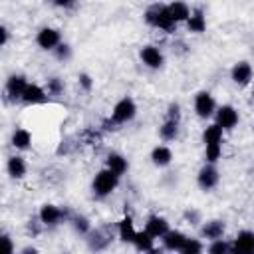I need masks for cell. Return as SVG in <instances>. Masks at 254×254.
<instances>
[{
  "mask_svg": "<svg viewBox=\"0 0 254 254\" xmlns=\"http://www.w3.org/2000/svg\"><path fill=\"white\" fill-rule=\"evenodd\" d=\"M230 79L236 87H248L254 81V67L248 60H240L230 67Z\"/></svg>",
  "mask_w": 254,
  "mask_h": 254,
  "instance_id": "10",
  "label": "cell"
},
{
  "mask_svg": "<svg viewBox=\"0 0 254 254\" xmlns=\"http://www.w3.org/2000/svg\"><path fill=\"white\" fill-rule=\"evenodd\" d=\"M139 60H141V64H143L145 67H149V69H161V67L165 65V56H163V52H161L157 46H153V44H147V46H143V48L139 50Z\"/></svg>",
  "mask_w": 254,
  "mask_h": 254,
  "instance_id": "11",
  "label": "cell"
},
{
  "mask_svg": "<svg viewBox=\"0 0 254 254\" xmlns=\"http://www.w3.org/2000/svg\"><path fill=\"white\" fill-rule=\"evenodd\" d=\"M206 252H210V254H230L232 252V240H226V238L210 240L208 246H206Z\"/></svg>",
  "mask_w": 254,
  "mask_h": 254,
  "instance_id": "29",
  "label": "cell"
},
{
  "mask_svg": "<svg viewBox=\"0 0 254 254\" xmlns=\"http://www.w3.org/2000/svg\"><path fill=\"white\" fill-rule=\"evenodd\" d=\"M67 222H69L71 230H73L77 236H87V234L91 232V228H93L91 220H89L85 214H71Z\"/></svg>",
  "mask_w": 254,
  "mask_h": 254,
  "instance_id": "26",
  "label": "cell"
},
{
  "mask_svg": "<svg viewBox=\"0 0 254 254\" xmlns=\"http://www.w3.org/2000/svg\"><path fill=\"white\" fill-rule=\"evenodd\" d=\"M212 119H214V123L220 125L224 131H232V129H236L238 123H240V113H238V109H236L234 105L222 103V105L216 107V113H214Z\"/></svg>",
  "mask_w": 254,
  "mask_h": 254,
  "instance_id": "7",
  "label": "cell"
},
{
  "mask_svg": "<svg viewBox=\"0 0 254 254\" xmlns=\"http://www.w3.org/2000/svg\"><path fill=\"white\" fill-rule=\"evenodd\" d=\"M6 173H8V177H10L12 181L24 179L26 173H28V163H26V159H24L22 155H10V157L6 159Z\"/></svg>",
  "mask_w": 254,
  "mask_h": 254,
  "instance_id": "18",
  "label": "cell"
},
{
  "mask_svg": "<svg viewBox=\"0 0 254 254\" xmlns=\"http://www.w3.org/2000/svg\"><path fill=\"white\" fill-rule=\"evenodd\" d=\"M218 183H220V173H218L216 165L214 163H204L198 169V173H196V185H198V189L204 190V192H210V190H214L218 187Z\"/></svg>",
  "mask_w": 254,
  "mask_h": 254,
  "instance_id": "8",
  "label": "cell"
},
{
  "mask_svg": "<svg viewBox=\"0 0 254 254\" xmlns=\"http://www.w3.org/2000/svg\"><path fill=\"white\" fill-rule=\"evenodd\" d=\"M202 250H206L204 242H202L200 238H190V236H189L181 252H183V254H198V252H202Z\"/></svg>",
  "mask_w": 254,
  "mask_h": 254,
  "instance_id": "32",
  "label": "cell"
},
{
  "mask_svg": "<svg viewBox=\"0 0 254 254\" xmlns=\"http://www.w3.org/2000/svg\"><path fill=\"white\" fill-rule=\"evenodd\" d=\"M222 159V143L204 145V163H218Z\"/></svg>",
  "mask_w": 254,
  "mask_h": 254,
  "instance_id": "31",
  "label": "cell"
},
{
  "mask_svg": "<svg viewBox=\"0 0 254 254\" xmlns=\"http://www.w3.org/2000/svg\"><path fill=\"white\" fill-rule=\"evenodd\" d=\"M216 107H218V103H216V99H214V95L210 91L200 89V91L194 93V97H192V109H194V113H196L198 119H202V121L212 119L214 113H216Z\"/></svg>",
  "mask_w": 254,
  "mask_h": 254,
  "instance_id": "5",
  "label": "cell"
},
{
  "mask_svg": "<svg viewBox=\"0 0 254 254\" xmlns=\"http://www.w3.org/2000/svg\"><path fill=\"white\" fill-rule=\"evenodd\" d=\"M28 83L30 81H28V77L24 73H20V71L10 73L6 77V83H4V97L8 101H14V103L16 101H22V95H24Z\"/></svg>",
  "mask_w": 254,
  "mask_h": 254,
  "instance_id": "6",
  "label": "cell"
},
{
  "mask_svg": "<svg viewBox=\"0 0 254 254\" xmlns=\"http://www.w3.org/2000/svg\"><path fill=\"white\" fill-rule=\"evenodd\" d=\"M10 145L16 151H28L32 147V133L26 127H16L10 135Z\"/></svg>",
  "mask_w": 254,
  "mask_h": 254,
  "instance_id": "23",
  "label": "cell"
},
{
  "mask_svg": "<svg viewBox=\"0 0 254 254\" xmlns=\"http://www.w3.org/2000/svg\"><path fill=\"white\" fill-rule=\"evenodd\" d=\"M167 6H169V14H171V18H173L177 24H185L187 18L190 16V10H192L185 0H173V2L167 4Z\"/></svg>",
  "mask_w": 254,
  "mask_h": 254,
  "instance_id": "24",
  "label": "cell"
},
{
  "mask_svg": "<svg viewBox=\"0 0 254 254\" xmlns=\"http://www.w3.org/2000/svg\"><path fill=\"white\" fill-rule=\"evenodd\" d=\"M185 26H187V30L192 32V34H204V32H206V14H204V10H202L200 6L192 8V10H190V16H189L187 22H185Z\"/></svg>",
  "mask_w": 254,
  "mask_h": 254,
  "instance_id": "19",
  "label": "cell"
},
{
  "mask_svg": "<svg viewBox=\"0 0 254 254\" xmlns=\"http://www.w3.org/2000/svg\"><path fill=\"white\" fill-rule=\"evenodd\" d=\"M105 167L111 169L115 175L123 177V175L129 171V161H127L125 155H121V153H117V151H111V153H107V157H105Z\"/></svg>",
  "mask_w": 254,
  "mask_h": 254,
  "instance_id": "22",
  "label": "cell"
},
{
  "mask_svg": "<svg viewBox=\"0 0 254 254\" xmlns=\"http://www.w3.org/2000/svg\"><path fill=\"white\" fill-rule=\"evenodd\" d=\"M10 38H12L10 28H8L6 24H2V26H0V48H6L8 42H10Z\"/></svg>",
  "mask_w": 254,
  "mask_h": 254,
  "instance_id": "39",
  "label": "cell"
},
{
  "mask_svg": "<svg viewBox=\"0 0 254 254\" xmlns=\"http://www.w3.org/2000/svg\"><path fill=\"white\" fill-rule=\"evenodd\" d=\"M50 93L46 87H42L40 83H34L30 81L24 95H22V103L24 105H44V103H50Z\"/></svg>",
  "mask_w": 254,
  "mask_h": 254,
  "instance_id": "13",
  "label": "cell"
},
{
  "mask_svg": "<svg viewBox=\"0 0 254 254\" xmlns=\"http://www.w3.org/2000/svg\"><path fill=\"white\" fill-rule=\"evenodd\" d=\"M198 234L204 240H216V238H224L226 236V222L220 218H210V220H202V224L198 226Z\"/></svg>",
  "mask_w": 254,
  "mask_h": 254,
  "instance_id": "12",
  "label": "cell"
},
{
  "mask_svg": "<svg viewBox=\"0 0 254 254\" xmlns=\"http://www.w3.org/2000/svg\"><path fill=\"white\" fill-rule=\"evenodd\" d=\"M2 238H4V242H6V250L12 254V252H16V246H14V242H12V236H10V232H2Z\"/></svg>",
  "mask_w": 254,
  "mask_h": 254,
  "instance_id": "40",
  "label": "cell"
},
{
  "mask_svg": "<svg viewBox=\"0 0 254 254\" xmlns=\"http://www.w3.org/2000/svg\"><path fill=\"white\" fill-rule=\"evenodd\" d=\"M149 159H151V163H153L157 169H165V167H169V165L173 163L175 157H173V149H171L169 145H157V147L151 149Z\"/></svg>",
  "mask_w": 254,
  "mask_h": 254,
  "instance_id": "20",
  "label": "cell"
},
{
  "mask_svg": "<svg viewBox=\"0 0 254 254\" xmlns=\"http://www.w3.org/2000/svg\"><path fill=\"white\" fill-rule=\"evenodd\" d=\"M117 238L123 242V244H133L135 236H137V228H135V222H133V216L131 214H125L117 220Z\"/></svg>",
  "mask_w": 254,
  "mask_h": 254,
  "instance_id": "16",
  "label": "cell"
},
{
  "mask_svg": "<svg viewBox=\"0 0 254 254\" xmlns=\"http://www.w3.org/2000/svg\"><path fill=\"white\" fill-rule=\"evenodd\" d=\"M113 236L105 230V228H91V232L85 236V242H87V248L89 250H105L109 244H111Z\"/></svg>",
  "mask_w": 254,
  "mask_h": 254,
  "instance_id": "17",
  "label": "cell"
},
{
  "mask_svg": "<svg viewBox=\"0 0 254 254\" xmlns=\"http://www.w3.org/2000/svg\"><path fill=\"white\" fill-rule=\"evenodd\" d=\"M77 85H79L83 91H91L93 85H95V79H93L87 71H79V73H77Z\"/></svg>",
  "mask_w": 254,
  "mask_h": 254,
  "instance_id": "35",
  "label": "cell"
},
{
  "mask_svg": "<svg viewBox=\"0 0 254 254\" xmlns=\"http://www.w3.org/2000/svg\"><path fill=\"white\" fill-rule=\"evenodd\" d=\"M181 117H183L181 105H179L177 101L169 103V107H167V111H165V119H173V121H179V123H181Z\"/></svg>",
  "mask_w": 254,
  "mask_h": 254,
  "instance_id": "36",
  "label": "cell"
},
{
  "mask_svg": "<svg viewBox=\"0 0 254 254\" xmlns=\"http://www.w3.org/2000/svg\"><path fill=\"white\" fill-rule=\"evenodd\" d=\"M119 181L121 177L115 175L111 169L103 167L99 169L95 175H93V181H91V192L95 198H107L109 194H113L119 187Z\"/></svg>",
  "mask_w": 254,
  "mask_h": 254,
  "instance_id": "3",
  "label": "cell"
},
{
  "mask_svg": "<svg viewBox=\"0 0 254 254\" xmlns=\"http://www.w3.org/2000/svg\"><path fill=\"white\" fill-rule=\"evenodd\" d=\"M79 139H81V143H85V145H99V143H101V133H99L97 129L87 127V129L81 131Z\"/></svg>",
  "mask_w": 254,
  "mask_h": 254,
  "instance_id": "34",
  "label": "cell"
},
{
  "mask_svg": "<svg viewBox=\"0 0 254 254\" xmlns=\"http://www.w3.org/2000/svg\"><path fill=\"white\" fill-rule=\"evenodd\" d=\"M20 252H22V254H30V252H32V254H36V252H38V248H36V246H24Z\"/></svg>",
  "mask_w": 254,
  "mask_h": 254,
  "instance_id": "41",
  "label": "cell"
},
{
  "mask_svg": "<svg viewBox=\"0 0 254 254\" xmlns=\"http://www.w3.org/2000/svg\"><path fill=\"white\" fill-rule=\"evenodd\" d=\"M143 20H145L147 26L157 28V30H163V32H169V34L175 32V28H177V22L171 18L167 4H151L143 12Z\"/></svg>",
  "mask_w": 254,
  "mask_h": 254,
  "instance_id": "2",
  "label": "cell"
},
{
  "mask_svg": "<svg viewBox=\"0 0 254 254\" xmlns=\"http://www.w3.org/2000/svg\"><path fill=\"white\" fill-rule=\"evenodd\" d=\"M232 252L234 254H254V230H238L232 238Z\"/></svg>",
  "mask_w": 254,
  "mask_h": 254,
  "instance_id": "14",
  "label": "cell"
},
{
  "mask_svg": "<svg viewBox=\"0 0 254 254\" xmlns=\"http://www.w3.org/2000/svg\"><path fill=\"white\" fill-rule=\"evenodd\" d=\"M155 236H151L145 228L143 230H137V236L133 240V248L137 252H155Z\"/></svg>",
  "mask_w": 254,
  "mask_h": 254,
  "instance_id": "27",
  "label": "cell"
},
{
  "mask_svg": "<svg viewBox=\"0 0 254 254\" xmlns=\"http://www.w3.org/2000/svg\"><path fill=\"white\" fill-rule=\"evenodd\" d=\"M183 218H185V220H187V224H190V226H198V224L202 222L200 212H198V210H194V208H187V210L183 212Z\"/></svg>",
  "mask_w": 254,
  "mask_h": 254,
  "instance_id": "37",
  "label": "cell"
},
{
  "mask_svg": "<svg viewBox=\"0 0 254 254\" xmlns=\"http://www.w3.org/2000/svg\"><path fill=\"white\" fill-rule=\"evenodd\" d=\"M69 216L71 214L67 212V208H64L60 204H54V202H46L38 210V218L44 224V228H56V226L67 222Z\"/></svg>",
  "mask_w": 254,
  "mask_h": 254,
  "instance_id": "4",
  "label": "cell"
},
{
  "mask_svg": "<svg viewBox=\"0 0 254 254\" xmlns=\"http://www.w3.org/2000/svg\"><path fill=\"white\" fill-rule=\"evenodd\" d=\"M46 89H48V93H50L52 97H60V95H64L65 83H64V79H62V77L52 75V77H48V79H46Z\"/></svg>",
  "mask_w": 254,
  "mask_h": 254,
  "instance_id": "30",
  "label": "cell"
},
{
  "mask_svg": "<svg viewBox=\"0 0 254 254\" xmlns=\"http://www.w3.org/2000/svg\"><path fill=\"white\" fill-rule=\"evenodd\" d=\"M187 238H189V236H187L185 232L171 228V230L161 238V244H163V248L169 250V252H181L183 246H185V242H187Z\"/></svg>",
  "mask_w": 254,
  "mask_h": 254,
  "instance_id": "21",
  "label": "cell"
},
{
  "mask_svg": "<svg viewBox=\"0 0 254 254\" xmlns=\"http://www.w3.org/2000/svg\"><path fill=\"white\" fill-rule=\"evenodd\" d=\"M179 131H181V123L179 121H173V119H165L161 125H159V137L161 141L165 143H173L179 139Z\"/></svg>",
  "mask_w": 254,
  "mask_h": 254,
  "instance_id": "25",
  "label": "cell"
},
{
  "mask_svg": "<svg viewBox=\"0 0 254 254\" xmlns=\"http://www.w3.org/2000/svg\"><path fill=\"white\" fill-rule=\"evenodd\" d=\"M137 111H139L137 103H135V99L131 95H125V97L117 99L113 109H111V113H109V117L103 121V129L109 131V129H117L121 125L131 123L137 117Z\"/></svg>",
  "mask_w": 254,
  "mask_h": 254,
  "instance_id": "1",
  "label": "cell"
},
{
  "mask_svg": "<svg viewBox=\"0 0 254 254\" xmlns=\"http://www.w3.org/2000/svg\"><path fill=\"white\" fill-rule=\"evenodd\" d=\"M62 32L58 28H52V26H42L38 32H36V46L44 52H54L60 44H62Z\"/></svg>",
  "mask_w": 254,
  "mask_h": 254,
  "instance_id": "9",
  "label": "cell"
},
{
  "mask_svg": "<svg viewBox=\"0 0 254 254\" xmlns=\"http://www.w3.org/2000/svg\"><path fill=\"white\" fill-rule=\"evenodd\" d=\"M145 230L151 236H155L157 240H161L171 230V224H169V220L163 214H149L147 220H145Z\"/></svg>",
  "mask_w": 254,
  "mask_h": 254,
  "instance_id": "15",
  "label": "cell"
},
{
  "mask_svg": "<svg viewBox=\"0 0 254 254\" xmlns=\"http://www.w3.org/2000/svg\"><path fill=\"white\" fill-rule=\"evenodd\" d=\"M50 4L60 10H71V8H75L77 0H50Z\"/></svg>",
  "mask_w": 254,
  "mask_h": 254,
  "instance_id": "38",
  "label": "cell"
},
{
  "mask_svg": "<svg viewBox=\"0 0 254 254\" xmlns=\"http://www.w3.org/2000/svg\"><path fill=\"white\" fill-rule=\"evenodd\" d=\"M54 56H56V60H60V62H69L71 60V56H73V48L67 44V42H62L54 52H52Z\"/></svg>",
  "mask_w": 254,
  "mask_h": 254,
  "instance_id": "33",
  "label": "cell"
},
{
  "mask_svg": "<svg viewBox=\"0 0 254 254\" xmlns=\"http://www.w3.org/2000/svg\"><path fill=\"white\" fill-rule=\"evenodd\" d=\"M224 139V129L216 123H208L204 129H202V143L204 145H210V143H222Z\"/></svg>",
  "mask_w": 254,
  "mask_h": 254,
  "instance_id": "28",
  "label": "cell"
}]
</instances>
